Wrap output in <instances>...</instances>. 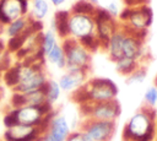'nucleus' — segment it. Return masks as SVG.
I'll list each match as a JSON object with an SVG mask.
<instances>
[{
    "mask_svg": "<svg viewBox=\"0 0 157 141\" xmlns=\"http://www.w3.org/2000/svg\"><path fill=\"white\" fill-rule=\"evenodd\" d=\"M157 136L156 108L144 105L139 108L125 123L123 141H153Z\"/></svg>",
    "mask_w": 157,
    "mask_h": 141,
    "instance_id": "1",
    "label": "nucleus"
},
{
    "mask_svg": "<svg viewBox=\"0 0 157 141\" xmlns=\"http://www.w3.org/2000/svg\"><path fill=\"white\" fill-rule=\"evenodd\" d=\"M53 105L47 103L40 107L36 105H22L17 108H10L4 115V126L9 128L13 124H25L32 126H39L47 129L50 116L54 114Z\"/></svg>",
    "mask_w": 157,
    "mask_h": 141,
    "instance_id": "2",
    "label": "nucleus"
},
{
    "mask_svg": "<svg viewBox=\"0 0 157 141\" xmlns=\"http://www.w3.org/2000/svg\"><path fill=\"white\" fill-rule=\"evenodd\" d=\"M118 92L119 90L112 80L103 77H93L88 78L80 90L72 93V99L78 105L83 103L109 102L117 99Z\"/></svg>",
    "mask_w": 157,
    "mask_h": 141,
    "instance_id": "3",
    "label": "nucleus"
},
{
    "mask_svg": "<svg viewBox=\"0 0 157 141\" xmlns=\"http://www.w3.org/2000/svg\"><path fill=\"white\" fill-rule=\"evenodd\" d=\"M67 38L78 40L92 53L101 49V44L96 34V21L93 15L70 11L67 20Z\"/></svg>",
    "mask_w": 157,
    "mask_h": 141,
    "instance_id": "4",
    "label": "nucleus"
},
{
    "mask_svg": "<svg viewBox=\"0 0 157 141\" xmlns=\"http://www.w3.org/2000/svg\"><path fill=\"white\" fill-rule=\"evenodd\" d=\"M44 61H20L16 64L17 69V85L12 91L27 93L40 90L49 80L43 66Z\"/></svg>",
    "mask_w": 157,
    "mask_h": 141,
    "instance_id": "5",
    "label": "nucleus"
},
{
    "mask_svg": "<svg viewBox=\"0 0 157 141\" xmlns=\"http://www.w3.org/2000/svg\"><path fill=\"white\" fill-rule=\"evenodd\" d=\"M153 13L148 5L126 6L119 15L118 20L128 31L136 34L146 36L147 29L152 23Z\"/></svg>",
    "mask_w": 157,
    "mask_h": 141,
    "instance_id": "6",
    "label": "nucleus"
},
{
    "mask_svg": "<svg viewBox=\"0 0 157 141\" xmlns=\"http://www.w3.org/2000/svg\"><path fill=\"white\" fill-rule=\"evenodd\" d=\"M66 66L65 71H87L91 67L92 51L87 49L82 43L72 38H65L61 40Z\"/></svg>",
    "mask_w": 157,
    "mask_h": 141,
    "instance_id": "7",
    "label": "nucleus"
},
{
    "mask_svg": "<svg viewBox=\"0 0 157 141\" xmlns=\"http://www.w3.org/2000/svg\"><path fill=\"white\" fill-rule=\"evenodd\" d=\"M83 119L117 121L120 115V104L117 99L101 103H83L78 105Z\"/></svg>",
    "mask_w": 157,
    "mask_h": 141,
    "instance_id": "8",
    "label": "nucleus"
},
{
    "mask_svg": "<svg viewBox=\"0 0 157 141\" xmlns=\"http://www.w3.org/2000/svg\"><path fill=\"white\" fill-rule=\"evenodd\" d=\"M94 21H96V34L101 44V49L103 50L107 45L109 38L113 36V33L119 28L120 22L118 18L113 17L107 12L104 7H97L94 12Z\"/></svg>",
    "mask_w": 157,
    "mask_h": 141,
    "instance_id": "9",
    "label": "nucleus"
},
{
    "mask_svg": "<svg viewBox=\"0 0 157 141\" xmlns=\"http://www.w3.org/2000/svg\"><path fill=\"white\" fill-rule=\"evenodd\" d=\"M80 129L91 141H110L117 130V121L83 119Z\"/></svg>",
    "mask_w": 157,
    "mask_h": 141,
    "instance_id": "10",
    "label": "nucleus"
},
{
    "mask_svg": "<svg viewBox=\"0 0 157 141\" xmlns=\"http://www.w3.org/2000/svg\"><path fill=\"white\" fill-rule=\"evenodd\" d=\"M28 12L29 0H0V25L4 27Z\"/></svg>",
    "mask_w": 157,
    "mask_h": 141,
    "instance_id": "11",
    "label": "nucleus"
},
{
    "mask_svg": "<svg viewBox=\"0 0 157 141\" xmlns=\"http://www.w3.org/2000/svg\"><path fill=\"white\" fill-rule=\"evenodd\" d=\"M45 130L39 126L13 124L9 128H5L2 140L4 141H38L40 135Z\"/></svg>",
    "mask_w": 157,
    "mask_h": 141,
    "instance_id": "12",
    "label": "nucleus"
},
{
    "mask_svg": "<svg viewBox=\"0 0 157 141\" xmlns=\"http://www.w3.org/2000/svg\"><path fill=\"white\" fill-rule=\"evenodd\" d=\"M47 103L48 102H47L44 87L40 90L27 92V93H21V92L13 91L11 97H10V108H17V107H22V105L40 107V105H44Z\"/></svg>",
    "mask_w": 157,
    "mask_h": 141,
    "instance_id": "13",
    "label": "nucleus"
},
{
    "mask_svg": "<svg viewBox=\"0 0 157 141\" xmlns=\"http://www.w3.org/2000/svg\"><path fill=\"white\" fill-rule=\"evenodd\" d=\"M45 132L54 141H66L67 136L71 132V126L65 115L54 113L48 121Z\"/></svg>",
    "mask_w": 157,
    "mask_h": 141,
    "instance_id": "14",
    "label": "nucleus"
},
{
    "mask_svg": "<svg viewBox=\"0 0 157 141\" xmlns=\"http://www.w3.org/2000/svg\"><path fill=\"white\" fill-rule=\"evenodd\" d=\"M88 80L87 71H65L58 80L63 92L75 93Z\"/></svg>",
    "mask_w": 157,
    "mask_h": 141,
    "instance_id": "15",
    "label": "nucleus"
},
{
    "mask_svg": "<svg viewBox=\"0 0 157 141\" xmlns=\"http://www.w3.org/2000/svg\"><path fill=\"white\" fill-rule=\"evenodd\" d=\"M125 36V28L120 25L119 28L113 33V36L109 38L107 45L104 47V51L107 53V56L110 61L115 63L121 58V47H123V39Z\"/></svg>",
    "mask_w": 157,
    "mask_h": 141,
    "instance_id": "16",
    "label": "nucleus"
},
{
    "mask_svg": "<svg viewBox=\"0 0 157 141\" xmlns=\"http://www.w3.org/2000/svg\"><path fill=\"white\" fill-rule=\"evenodd\" d=\"M31 22H32V18L29 17V15H26V16H22L20 18H16V20L11 21L10 23H7L4 27V33L2 34H5L7 38L21 36L29 28Z\"/></svg>",
    "mask_w": 157,
    "mask_h": 141,
    "instance_id": "17",
    "label": "nucleus"
},
{
    "mask_svg": "<svg viewBox=\"0 0 157 141\" xmlns=\"http://www.w3.org/2000/svg\"><path fill=\"white\" fill-rule=\"evenodd\" d=\"M70 11L67 10H59L54 15L53 20V27L56 36L63 40L67 38V20H69Z\"/></svg>",
    "mask_w": 157,
    "mask_h": 141,
    "instance_id": "18",
    "label": "nucleus"
},
{
    "mask_svg": "<svg viewBox=\"0 0 157 141\" xmlns=\"http://www.w3.org/2000/svg\"><path fill=\"white\" fill-rule=\"evenodd\" d=\"M44 59L50 63L52 65L56 66L58 69H64L65 70V66H66V59H65V51H64V48H63V44L59 42L56 43L52 50L44 56Z\"/></svg>",
    "mask_w": 157,
    "mask_h": 141,
    "instance_id": "19",
    "label": "nucleus"
},
{
    "mask_svg": "<svg viewBox=\"0 0 157 141\" xmlns=\"http://www.w3.org/2000/svg\"><path fill=\"white\" fill-rule=\"evenodd\" d=\"M49 12V1L48 0H31V11L28 12L29 17L36 21H43Z\"/></svg>",
    "mask_w": 157,
    "mask_h": 141,
    "instance_id": "20",
    "label": "nucleus"
},
{
    "mask_svg": "<svg viewBox=\"0 0 157 141\" xmlns=\"http://www.w3.org/2000/svg\"><path fill=\"white\" fill-rule=\"evenodd\" d=\"M44 91H45V96H47V102L52 105L59 101L61 92H63L58 81H55V80H48L44 86Z\"/></svg>",
    "mask_w": 157,
    "mask_h": 141,
    "instance_id": "21",
    "label": "nucleus"
},
{
    "mask_svg": "<svg viewBox=\"0 0 157 141\" xmlns=\"http://www.w3.org/2000/svg\"><path fill=\"white\" fill-rule=\"evenodd\" d=\"M59 43L58 40V36L54 31L52 29H48L45 32H42V38H40V50L43 53V55L45 56L50 50L52 48Z\"/></svg>",
    "mask_w": 157,
    "mask_h": 141,
    "instance_id": "22",
    "label": "nucleus"
},
{
    "mask_svg": "<svg viewBox=\"0 0 157 141\" xmlns=\"http://www.w3.org/2000/svg\"><path fill=\"white\" fill-rule=\"evenodd\" d=\"M114 64H115V70H117L120 75H123V76H128V75L131 74L137 66L142 65V64H140L139 61L132 60V59H128V58H121V59H119L118 61H115Z\"/></svg>",
    "mask_w": 157,
    "mask_h": 141,
    "instance_id": "23",
    "label": "nucleus"
},
{
    "mask_svg": "<svg viewBox=\"0 0 157 141\" xmlns=\"http://www.w3.org/2000/svg\"><path fill=\"white\" fill-rule=\"evenodd\" d=\"M147 74H148L147 67L142 64V65L137 66L131 74H129L126 76L125 82L128 85H139V83H142L146 80V77H147Z\"/></svg>",
    "mask_w": 157,
    "mask_h": 141,
    "instance_id": "24",
    "label": "nucleus"
},
{
    "mask_svg": "<svg viewBox=\"0 0 157 141\" xmlns=\"http://www.w3.org/2000/svg\"><path fill=\"white\" fill-rule=\"evenodd\" d=\"M97 5L91 4L86 0H77L70 9L71 12H77V13H87V15H94L97 10Z\"/></svg>",
    "mask_w": 157,
    "mask_h": 141,
    "instance_id": "25",
    "label": "nucleus"
},
{
    "mask_svg": "<svg viewBox=\"0 0 157 141\" xmlns=\"http://www.w3.org/2000/svg\"><path fill=\"white\" fill-rule=\"evenodd\" d=\"M144 103L147 107L156 108L157 105V86H150L144 93Z\"/></svg>",
    "mask_w": 157,
    "mask_h": 141,
    "instance_id": "26",
    "label": "nucleus"
},
{
    "mask_svg": "<svg viewBox=\"0 0 157 141\" xmlns=\"http://www.w3.org/2000/svg\"><path fill=\"white\" fill-rule=\"evenodd\" d=\"M11 53H9L7 50H5L4 53L0 54V71L4 72L6 69H9L11 66Z\"/></svg>",
    "mask_w": 157,
    "mask_h": 141,
    "instance_id": "27",
    "label": "nucleus"
},
{
    "mask_svg": "<svg viewBox=\"0 0 157 141\" xmlns=\"http://www.w3.org/2000/svg\"><path fill=\"white\" fill-rule=\"evenodd\" d=\"M66 141H91L87 135L80 129V130H75V131H71L70 135L67 136Z\"/></svg>",
    "mask_w": 157,
    "mask_h": 141,
    "instance_id": "28",
    "label": "nucleus"
},
{
    "mask_svg": "<svg viewBox=\"0 0 157 141\" xmlns=\"http://www.w3.org/2000/svg\"><path fill=\"white\" fill-rule=\"evenodd\" d=\"M105 10H107V12L109 13V15H112L113 17H115V18H118L119 17V15H120V12L121 11H119V7H118V4L115 2V1H109L107 5H105V7H104Z\"/></svg>",
    "mask_w": 157,
    "mask_h": 141,
    "instance_id": "29",
    "label": "nucleus"
},
{
    "mask_svg": "<svg viewBox=\"0 0 157 141\" xmlns=\"http://www.w3.org/2000/svg\"><path fill=\"white\" fill-rule=\"evenodd\" d=\"M65 1H66V0H49V2H50L53 6H55V7H59V6L64 5Z\"/></svg>",
    "mask_w": 157,
    "mask_h": 141,
    "instance_id": "30",
    "label": "nucleus"
},
{
    "mask_svg": "<svg viewBox=\"0 0 157 141\" xmlns=\"http://www.w3.org/2000/svg\"><path fill=\"white\" fill-rule=\"evenodd\" d=\"M38 141H54V140H53V139H52V137H50V136L44 131V132L40 135V137H39V140H38Z\"/></svg>",
    "mask_w": 157,
    "mask_h": 141,
    "instance_id": "31",
    "label": "nucleus"
},
{
    "mask_svg": "<svg viewBox=\"0 0 157 141\" xmlns=\"http://www.w3.org/2000/svg\"><path fill=\"white\" fill-rule=\"evenodd\" d=\"M5 50H6V42L4 40L2 36L0 34V54H1V53H4Z\"/></svg>",
    "mask_w": 157,
    "mask_h": 141,
    "instance_id": "32",
    "label": "nucleus"
},
{
    "mask_svg": "<svg viewBox=\"0 0 157 141\" xmlns=\"http://www.w3.org/2000/svg\"><path fill=\"white\" fill-rule=\"evenodd\" d=\"M86 1H88L91 4H94V5H98V0H86Z\"/></svg>",
    "mask_w": 157,
    "mask_h": 141,
    "instance_id": "33",
    "label": "nucleus"
},
{
    "mask_svg": "<svg viewBox=\"0 0 157 141\" xmlns=\"http://www.w3.org/2000/svg\"><path fill=\"white\" fill-rule=\"evenodd\" d=\"M2 33H4V26H1V25H0V34L2 36Z\"/></svg>",
    "mask_w": 157,
    "mask_h": 141,
    "instance_id": "34",
    "label": "nucleus"
},
{
    "mask_svg": "<svg viewBox=\"0 0 157 141\" xmlns=\"http://www.w3.org/2000/svg\"><path fill=\"white\" fill-rule=\"evenodd\" d=\"M1 98H2V87L0 86V102H1Z\"/></svg>",
    "mask_w": 157,
    "mask_h": 141,
    "instance_id": "35",
    "label": "nucleus"
},
{
    "mask_svg": "<svg viewBox=\"0 0 157 141\" xmlns=\"http://www.w3.org/2000/svg\"><path fill=\"white\" fill-rule=\"evenodd\" d=\"M1 82H2V72L0 71V86H1Z\"/></svg>",
    "mask_w": 157,
    "mask_h": 141,
    "instance_id": "36",
    "label": "nucleus"
},
{
    "mask_svg": "<svg viewBox=\"0 0 157 141\" xmlns=\"http://www.w3.org/2000/svg\"><path fill=\"white\" fill-rule=\"evenodd\" d=\"M155 83H156V86H157V75H156V78H155Z\"/></svg>",
    "mask_w": 157,
    "mask_h": 141,
    "instance_id": "37",
    "label": "nucleus"
}]
</instances>
